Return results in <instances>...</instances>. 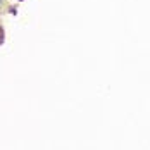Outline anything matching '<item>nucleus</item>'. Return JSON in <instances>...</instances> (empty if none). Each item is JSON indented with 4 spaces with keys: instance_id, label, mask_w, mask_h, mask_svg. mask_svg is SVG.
I'll return each mask as SVG.
<instances>
[{
    "instance_id": "1",
    "label": "nucleus",
    "mask_w": 150,
    "mask_h": 150,
    "mask_svg": "<svg viewBox=\"0 0 150 150\" xmlns=\"http://www.w3.org/2000/svg\"><path fill=\"white\" fill-rule=\"evenodd\" d=\"M19 2H21V0H19Z\"/></svg>"
},
{
    "instance_id": "2",
    "label": "nucleus",
    "mask_w": 150,
    "mask_h": 150,
    "mask_svg": "<svg viewBox=\"0 0 150 150\" xmlns=\"http://www.w3.org/2000/svg\"><path fill=\"white\" fill-rule=\"evenodd\" d=\"M0 2H2V0H0Z\"/></svg>"
}]
</instances>
